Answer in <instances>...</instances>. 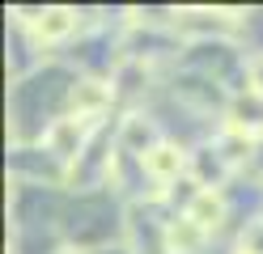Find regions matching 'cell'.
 <instances>
[{
  "mask_svg": "<svg viewBox=\"0 0 263 254\" xmlns=\"http://www.w3.org/2000/svg\"><path fill=\"white\" fill-rule=\"evenodd\" d=\"M9 17H17V22L39 38V47H72V38L85 34V22L89 17L81 9H68V5H47V9H22L13 5Z\"/></svg>",
  "mask_w": 263,
  "mask_h": 254,
  "instance_id": "cell-1",
  "label": "cell"
},
{
  "mask_svg": "<svg viewBox=\"0 0 263 254\" xmlns=\"http://www.w3.org/2000/svg\"><path fill=\"white\" fill-rule=\"evenodd\" d=\"M98 127H102V123H89V119L64 114V119H55V123H51V131L43 135V148L51 152L64 169H72L81 157H85V148H89V140L98 135Z\"/></svg>",
  "mask_w": 263,
  "mask_h": 254,
  "instance_id": "cell-2",
  "label": "cell"
},
{
  "mask_svg": "<svg viewBox=\"0 0 263 254\" xmlns=\"http://www.w3.org/2000/svg\"><path fill=\"white\" fill-rule=\"evenodd\" d=\"M9 174H13V182L68 186V169H64L43 144H13V152H9Z\"/></svg>",
  "mask_w": 263,
  "mask_h": 254,
  "instance_id": "cell-3",
  "label": "cell"
},
{
  "mask_svg": "<svg viewBox=\"0 0 263 254\" xmlns=\"http://www.w3.org/2000/svg\"><path fill=\"white\" fill-rule=\"evenodd\" d=\"M161 144H166V131H161V123L149 114V110H127L119 114V148L132 152V157H149V152H157Z\"/></svg>",
  "mask_w": 263,
  "mask_h": 254,
  "instance_id": "cell-4",
  "label": "cell"
},
{
  "mask_svg": "<svg viewBox=\"0 0 263 254\" xmlns=\"http://www.w3.org/2000/svg\"><path fill=\"white\" fill-rule=\"evenodd\" d=\"M110 106H119V102H115V85H110V81H102V76H81V81L72 85L68 114L89 119V123H106Z\"/></svg>",
  "mask_w": 263,
  "mask_h": 254,
  "instance_id": "cell-5",
  "label": "cell"
},
{
  "mask_svg": "<svg viewBox=\"0 0 263 254\" xmlns=\"http://www.w3.org/2000/svg\"><path fill=\"white\" fill-rule=\"evenodd\" d=\"M187 174L195 178L204 186V191H229V186H234V178H238V169L229 165L225 157H221V148L217 144H200L191 152V165H187Z\"/></svg>",
  "mask_w": 263,
  "mask_h": 254,
  "instance_id": "cell-6",
  "label": "cell"
},
{
  "mask_svg": "<svg viewBox=\"0 0 263 254\" xmlns=\"http://www.w3.org/2000/svg\"><path fill=\"white\" fill-rule=\"evenodd\" d=\"M225 127H234V131H242V135H251V140L259 144V140H263V93L246 89V93H234V97H229Z\"/></svg>",
  "mask_w": 263,
  "mask_h": 254,
  "instance_id": "cell-7",
  "label": "cell"
},
{
  "mask_svg": "<svg viewBox=\"0 0 263 254\" xmlns=\"http://www.w3.org/2000/svg\"><path fill=\"white\" fill-rule=\"evenodd\" d=\"M212 246V233H204L191 216H178L166 225V254H204Z\"/></svg>",
  "mask_w": 263,
  "mask_h": 254,
  "instance_id": "cell-8",
  "label": "cell"
},
{
  "mask_svg": "<svg viewBox=\"0 0 263 254\" xmlns=\"http://www.w3.org/2000/svg\"><path fill=\"white\" fill-rule=\"evenodd\" d=\"M191 220H195V225H200L204 233H212V237H217L225 225H229V220H234V212H229V199H225V191H204L200 199H195L191 203V212H187Z\"/></svg>",
  "mask_w": 263,
  "mask_h": 254,
  "instance_id": "cell-9",
  "label": "cell"
},
{
  "mask_svg": "<svg viewBox=\"0 0 263 254\" xmlns=\"http://www.w3.org/2000/svg\"><path fill=\"white\" fill-rule=\"evenodd\" d=\"M234 250H242V254H263V216L246 220V229H238Z\"/></svg>",
  "mask_w": 263,
  "mask_h": 254,
  "instance_id": "cell-10",
  "label": "cell"
},
{
  "mask_svg": "<svg viewBox=\"0 0 263 254\" xmlns=\"http://www.w3.org/2000/svg\"><path fill=\"white\" fill-rule=\"evenodd\" d=\"M251 89L263 93V55H251Z\"/></svg>",
  "mask_w": 263,
  "mask_h": 254,
  "instance_id": "cell-11",
  "label": "cell"
},
{
  "mask_svg": "<svg viewBox=\"0 0 263 254\" xmlns=\"http://www.w3.org/2000/svg\"><path fill=\"white\" fill-rule=\"evenodd\" d=\"M93 254H136L127 242H115V246H102V250H93Z\"/></svg>",
  "mask_w": 263,
  "mask_h": 254,
  "instance_id": "cell-12",
  "label": "cell"
},
{
  "mask_svg": "<svg viewBox=\"0 0 263 254\" xmlns=\"http://www.w3.org/2000/svg\"><path fill=\"white\" fill-rule=\"evenodd\" d=\"M55 254H89V250H77V246H68V242H64V246H60Z\"/></svg>",
  "mask_w": 263,
  "mask_h": 254,
  "instance_id": "cell-13",
  "label": "cell"
}]
</instances>
